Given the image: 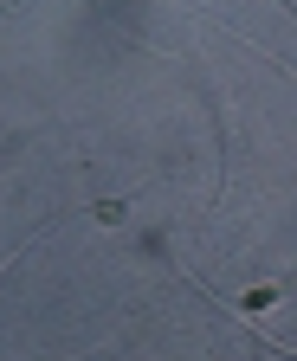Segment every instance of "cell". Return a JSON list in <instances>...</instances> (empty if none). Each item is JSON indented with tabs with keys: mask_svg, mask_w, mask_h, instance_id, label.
Segmentation results:
<instances>
[{
	"mask_svg": "<svg viewBox=\"0 0 297 361\" xmlns=\"http://www.w3.org/2000/svg\"><path fill=\"white\" fill-rule=\"evenodd\" d=\"M272 303H278V290H252V297H246V303H239V310H246V316H265V310H272Z\"/></svg>",
	"mask_w": 297,
	"mask_h": 361,
	"instance_id": "6da1fadb",
	"label": "cell"
},
{
	"mask_svg": "<svg viewBox=\"0 0 297 361\" xmlns=\"http://www.w3.org/2000/svg\"><path fill=\"white\" fill-rule=\"evenodd\" d=\"M91 213H97V219H104V226H116V219H123V213H130V207H123V200H97V207H91Z\"/></svg>",
	"mask_w": 297,
	"mask_h": 361,
	"instance_id": "7a4b0ae2",
	"label": "cell"
},
{
	"mask_svg": "<svg viewBox=\"0 0 297 361\" xmlns=\"http://www.w3.org/2000/svg\"><path fill=\"white\" fill-rule=\"evenodd\" d=\"M0 13H7V20H13V13H26V0H0Z\"/></svg>",
	"mask_w": 297,
	"mask_h": 361,
	"instance_id": "3957f363",
	"label": "cell"
}]
</instances>
